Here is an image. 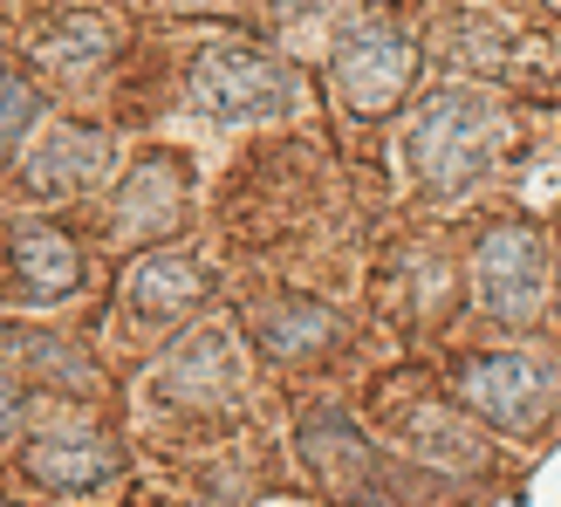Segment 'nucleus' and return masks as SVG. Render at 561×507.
<instances>
[{"label":"nucleus","mask_w":561,"mask_h":507,"mask_svg":"<svg viewBox=\"0 0 561 507\" xmlns=\"http://www.w3.org/2000/svg\"><path fill=\"white\" fill-rule=\"evenodd\" d=\"M124 302H130V316H145V323H179V316H192V308L206 302V274H199L192 254L151 247V254H137V261H130Z\"/></svg>","instance_id":"obj_9"},{"label":"nucleus","mask_w":561,"mask_h":507,"mask_svg":"<svg viewBox=\"0 0 561 507\" xmlns=\"http://www.w3.org/2000/svg\"><path fill=\"white\" fill-rule=\"evenodd\" d=\"M472 281H480V308L493 323H535L548 302V254L535 227H493L480 240V261H472Z\"/></svg>","instance_id":"obj_3"},{"label":"nucleus","mask_w":561,"mask_h":507,"mask_svg":"<svg viewBox=\"0 0 561 507\" xmlns=\"http://www.w3.org/2000/svg\"><path fill=\"white\" fill-rule=\"evenodd\" d=\"M14 418H21V391H14L8 378H0V432H8V426H14Z\"/></svg>","instance_id":"obj_17"},{"label":"nucleus","mask_w":561,"mask_h":507,"mask_svg":"<svg viewBox=\"0 0 561 507\" xmlns=\"http://www.w3.org/2000/svg\"><path fill=\"white\" fill-rule=\"evenodd\" d=\"M254 343H261L274 363H301V357H316V350H329V343H335V316H329L322 302H301V295H288V302L261 308V323H254Z\"/></svg>","instance_id":"obj_13"},{"label":"nucleus","mask_w":561,"mask_h":507,"mask_svg":"<svg viewBox=\"0 0 561 507\" xmlns=\"http://www.w3.org/2000/svg\"><path fill=\"white\" fill-rule=\"evenodd\" d=\"M103 165H110L103 131H90V124H55L42 145L27 151L21 185H27V192H42V200H62V192L96 185V179H103Z\"/></svg>","instance_id":"obj_10"},{"label":"nucleus","mask_w":561,"mask_h":507,"mask_svg":"<svg viewBox=\"0 0 561 507\" xmlns=\"http://www.w3.org/2000/svg\"><path fill=\"white\" fill-rule=\"evenodd\" d=\"M110 48H117V35H110L96 14H69V27H55V35L42 42V69L82 82V76H96L110 63Z\"/></svg>","instance_id":"obj_14"},{"label":"nucleus","mask_w":561,"mask_h":507,"mask_svg":"<svg viewBox=\"0 0 561 507\" xmlns=\"http://www.w3.org/2000/svg\"><path fill=\"white\" fill-rule=\"evenodd\" d=\"M21 466H27V481L48 487V494H96L124 473L117 446L103 432H48L21 453Z\"/></svg>","instance_id":"obj_8"},{"label":"nucleus","mask_w":561,"mask_h":507,"mask_svg":"<svg viewBox=\"0 0 561 507\" xmlns=\"http://www.w3.org/2000/svg\"><path fill=\"white\" fill-rule=\"evenodd\" d=\"M301 460L316 466V481L329 494H363V487L377 481L370 439H363L356 418H343V412H308L301 418Z\"/></svg>","instance_id":"obj_11"},{"label":"nucleus","mask_w":561,"mask_h":507,"mask_svg":"<svg viewBox=\"0 0 561 507\" xmlns=\"http://www.w3.org/2000/svg\"><path fill=\"white\" fill-rule=\"evenodd\" d=\"M185 219V172H179V158H137L130 165V179L117 192V206H110V234L130 240V247H151L164 240Z\"/></svg>","instance_id":"obj_7"},{"label":"nucleus","mask_w":561,"mask_h":507,"mask_svg":"<svg viewBox=\"0 0 561 507\" xmlns=\"http://www.w3.org/2000/svg\"><path fill=\"white\" fill-rule=\"evenodd\" d=\"M301 82L280 55L254 48V42H219L192 63V103L219 124H261V117H280L295 110Z\"/></svg>","instance_id":"obj_2"},{"label":"nucleus","mask_w":561,"mask_h":507,"mask_svg":"<svg viewBox=\"0 0 561 507\" xmlns=\"http://www.w3.org/2000/svg\"><path fill=\"white\" fill-rule=\"evenodd\" d=\"M459 398L500 432H527L535 418L554 405V363L527 357V350H500V357H472L459 371Z\"/></svg>","instance_id":"obj_4"},{"label":"nucleus","mask_w":561,"mask_h":507,"mask_svg":"<svg viewBox=\"0 0 561 507\" xmlns=\"http://www.w3.org/2000/svg\"><path fill=\"white\" fill-rule=\"evenodd\" d=\"M417 432H425V453H432V460H459V466H472V446H459L466 432L445 426L438 412H417Z\"/></svg>","instance_id":"obj_16"},{"label":"nucleus","mask_w":561,"mask_h":507,"mask_svg":"<svg viewBox=\"0 0 561 507\" xmlns=\"http://www.w3.org/2000/svg\"><path fill=\"white\" fill-rule=\"evenodd\" d=\"M507 137H514V117L493 90H480V82H445L438 97L417 103L404 151L438 200H459V192H472L493 172Z\"/></svg>","instance_id":"obj_1"},{"label":"nucleus","mask_w":561,"mask_h":507,"mask_svg":"<svg viewBox=\"0 0 561 507\" xmlns=\"http://www.w3.org/2000/svg\"><path fill=\"white\" fill-rule=\"evenodd\" d=\"M411 76H417V55L398 27L370 21V27H356V35H343V48H335V90H343V103L356 117H383V110L411 90Z\"/></svg>","instance_id":"obj_5"},{"label":"nucleus","mask_w":561,"mask_h":507,"mask_svg":"<svg viewBox=\"0 0 561 507\" xmlns=\"http://www.w3.org/2000/svg\"><path fill=\"white\" fill-rule=\"evenodd\" d=\"M158 391H164L172 405H185V412H219V405H233V398H240V350H233V336H227V329H192L185 343L164 357Z\"/></svg>","instance_id":"obj_6"},{"label":"nucleus","mask_w":561,"mask_h":507,"mask_svg":"<svg viewBox=\"0 0 561 507\" xmlns=\"http://www.w3.org/2000/svg\"><path fill=\"white\" fill-rule=\"evenodd\" d=\"M8 268H14V295L21 302H62L82 289V254L69 234L42 227V219H27V227L8 240Z\"/></svg>","instance_id":"obj_12"},{"label":"nucleus","mask_w":561,"mask_h":507,"mask_svg":"<svg viewBox=\"0 0 561 507\" xmlns=\"http://www.w3.org/2000/svg\"><path fill=\"white\" fill-rule=\"evenodd\" d=\"M280 14H322V8H335V0H274Z\"/></svg>","instance_id":"obj_18"},{"label":"nucleus","mask_w":561,"mask_h":507,"mask_svg":"<svg viewBox=\"0 0 561 507\" xmlns=\"http://www.w3.org/2000/svg\"><path fill=\"white\" fill-rule=\"evenodd\" d=\"M42 117V97H35V82H21V76H0V158L14 151V137H27V124Z\"/></svg>","instance_id":"obj_15"}]
</instances>
